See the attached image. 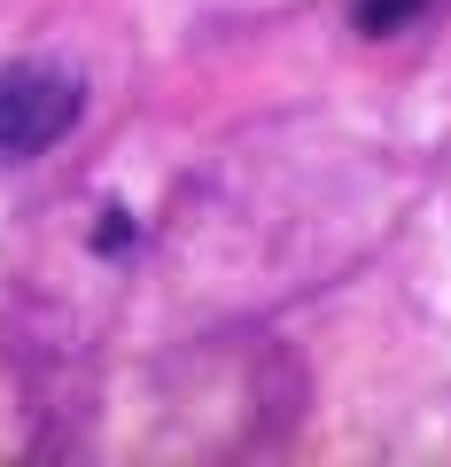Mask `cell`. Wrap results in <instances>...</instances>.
Instances as JSON below:
<instances>
[{
	"instance_id": "7a4b0ae2",
	"label": "cell",
	"mask_w": 451,
	"mask_h": 467,
	"mask_svg": "<svg viewBox=\"0 0 451 467\" xmlns=\"http://www.w3.org/2000/svg\"><path fill=\"white\" fill-rule=\"evenodd\" d=\"M413 8H420V0H358V24H366V32H397Z\"/></svg>"
},
{
	"instance_id": "6da1fadb",
	"label": "cell",
	"mask_w": 451,
	"mask_h": 467,
	"mask_svg": "<svg viewBox=\"0 0 451 467\" xmlns=\"http://www.w3.org/2000/svg\"><path fill=\"white\" fill-rule=\"evenodd\" d=\"M78 125V78L47 63H0V156H39Z\"/></svg>"
}]
</instances>
